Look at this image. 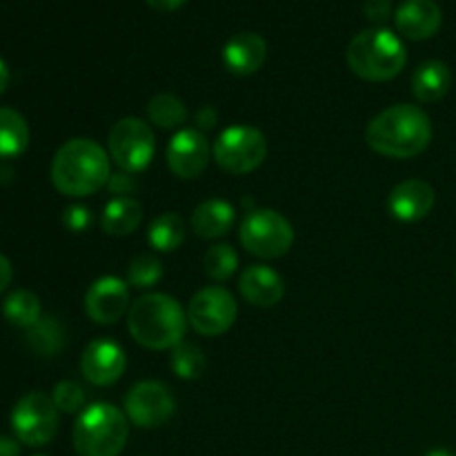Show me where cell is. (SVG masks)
<instances>
[{"mask_svg":"<svg viewBox=\"0 0 456 456\" xmlns=\"http://www.w3.org/2000/svg\"><path fill=\"white\" fill-rule=\"evenodd\" d=\"M27 343H29L31 350L40 356H56L62 350V343H65V332H62V325L56 319L47 316V319H40L34 328H29L27 334Z\"/></svg>","mask_w":456,"mask_h":456,"instance_id":"obj_26","label":"cell"},{"mask_svg":"<svg viewBox=\"0 0 456 456\" xmlns=\"http://www.w3.org/2000/svg\"><path fill=\"white\" fill-rule=\"evenodd\" d=\"M426 456H454V454L448 452V450H432V452H428Z\"/></svg>","mask_w":456,"mask_h":456,"instance_id":"obj_39","label":"cell"},{"mask_svg":"<svg viewBox=\"0 0 456 456\" xmlns=\"http://www.w3.org/2000/svg\"><path fill=\"white\" fill-rule=\"evenodd\" d=\"M436 196L430 183L410 178V181L399 183L392 190L390 199H387V208H390L392 216L399 218V221L417 223L432 212Z\"/></svg>","mask_w":456,"mask_h":456,"instance_id":"obj_15","label":"cell"},{"mask_svg":"<svg viewBox=\"0 0 456 456\" xmlns=\"http://www.w3.org/2000/svg\"><path fill=\"white\" fill-rule=\"evenodd\" d=\"M13 435L29 448H43L58 432V408L45 392H29L12 412Z\"/></svg>","mask_w":456,"mask_h":456,"instance_id":"obj_9","label":"cell"},{"mask_svg":"<svg viewBox=\"0 0 456 456\" xmlns=\"http://www.w3.org/2000/svg\"><path fill=\"white\" fill-rule=\"evenodd\" d=\"M142 221V205L132 196H118L102 209V230L110 236H127L136 232Z\"/></svg>","mask_w":456,"mask_h":456,"instance_id":"obj_21","label":"cell"},{"mask_svg":"<svg viewBox=\"0 0 456 456\" xmlns=\"http://www.w3.org/2000/svg\"><path fill=\"white\" fill-rule=\"evenodd\" d=\"M187 0H147V4H150L151 9H156V12H176V9H181Z\"/></svg>","mask_w":456,"mask_h":456,"instance_id":"obj_36","label":"cell"},{"mask_svg":"<svg viewBox=\"0 0 456 456\" xmlns=\"http://www.w3.org/2000/svg\"><path fill=\"white\" fill-rule=\"evenodd\" d=\"M7 85H9V69H7V65H4L3 58H0V94L7 89Z\"/></svg>","mask_w":456,"mask_h":456,"instance_id":"obj_38","label":"cell"},{"mask_svg":"<svg viewBox=\"0 0 456 456\" xmlns=\"http://www.w3.org/2000/svg\"><path fill=\"white\" fill-rule=\"evenodd\" d=\"M147 240L159 252H174L185 240V221L174 212L163 214L150 225Z\"/></svg>","mask_w":456,"mask_h":456,"instance_id":"obj_24","label":"cell"},{"mask_svg":"<svg viewBox=\"0 0 456 456\" xmlns=\"http://www.w3.org/2000/svg\"><path fill=\"white\" fill-rule=\"evenodd\" d=\"M127 419L138 428H159L176 412L172 390L160 381H141L125 396Z\"/></svg>","mask_w":456,"mask_h":456,"instance_id":"obj_11","label":"cell"},{"mask_svg":"<svg viewBox=\"0 0 456 456\" xmlns=\"http://www.w3.org/2000/svg\"><path fill=\"white\" fill-rule=\"evenodd\" d=\"M239 316V305L230 289L209 285L194 294L187 310V321L200 337H221L234 325Z\"/></svg>","mask_w":456,"mask_h":456,"instance_id":"obj_10","label":"cell"},{"mask_svg":"<svg viewBox=\"0 0 456 456\" xmlns=\"http://www.w3.org/2000/svg\"><path fill=\"white\" fill-rule=\"evenodd\" d=\"M3 314L16 328H34L43 316H40V301L29 289H16L9 294L3 303Z\"/></svg>","mask_w":456,"mask_h":456,"instance_id":"obj_23","label":"cell"},{"mask_svg":"<svg viewBox=\"0 0 456 456\" xmlns=\"http://www.w3.org/2000/svg\"><path fill=\"white\" fill-rule=\"evenodd\" d=\"M29 145V127L22 114L0 107V159L20 156Z\"/></svg>","mask_w":456,"mask_h":456,"instance_id":"obj_22","label":"cell"},{"mask_svg":"<svg viewBox=\"0 0 456 456\" xmlns=\"http://www.w3.org/2000/svg\"><path fill=\"white\" fill-rule=\"evenodd\" d=\"M236 221V212L227 200L212 199L200 203L191 216V230L200 239H221L232 230Z\"/></svg>","mask_w":456,"mask_h":456,"instance_id":"obj_19","label":"cell"},{"mask_svg":"<svg viewBox=\"0 0 456 456\" xmlns=\"http://www.w3.org/2000/svg\"><path fill=\"white\" fill-rule=\"evenodd\" d=\"M365 141L377 154L390 159H412L428 150L432 141L430 116L417 105L399 102L370 120Z\"/></svg>","mask_w":456,"mask_h":456,"instance_id":"obj_1","label":"cell"},{"mask_svg":"<svg viewBox=\"0 0 456 456\" xmlns=\"http://www.w3.org/2000/svg\"><path fill=\"white\" fill-rule=\"evenodd\" d=\"M212 154L218 167L239 176L261 167L267 156V141L261 129L234 125L216 138Z\"/></svg>","mask_w":456,"mask_h":456,"instance_id":"obj_7","label":"cell"},{"mask_svg":"<svg viewBox=\"0 0 456 456\" xmlns=\"http://www.w3.org/2000/svg\"><path fill=\"white\" fill-rule=\"evenodd\" d=\"M408 62V52L399 36L392 31L365 29L354 36L347 47V65L359 78L383 83V80L396 78Z\"/></svg>","mask_w":456,"mask_h":456,"instance_id":"obj_4","label":"cell"},{"mask_svg":"<svg viewBox=\"0 0 456 456\" xmlns=\"http://www.w3.org/2000/svg\"><path fill=\"white\" fill-rule=\"evenodd\" d=\"M392 13V0H365V16L372 22H386Z\"/></svg>","mask_w":456,"mask_h":456,"instance_id":"obj_32","label":"cell"},{"mask_svg":"<svg viewBox=\"0 0 456 456\" xmlns=\"http://www.w3.org/2000/svg\"><path fill=\"white\" fill-rule=\"evenodd\" d=\"M239 289L248 303L256 307H272L283 298L285 283L276 270L267 265H249L240 274Z\"/></svg>","mask_w":456,"mask_h":456,"instance_id":"obj_18","label":"cell"},{"mask_svg":"<svg viewBox=\"0 0 456 456\" xmlns=\"http://www.w3.org/2000/svg\"><path fill=\"white\" fill-rule=\"evenodd\" d=\"M240 243L258 258H279L292 248L294 230L274 209H252L240 223Z\"/></svg>","mask_w":456,"mask_h":456,"instance_id":"obj_6","label":"cell"},{"mask_svg":"<svg viewBox=\"0 0 456 456\" xmlns=\"http://www.w3.org/2000/svg\"><path fill=\"white\" fill-rule=\"evenodd\" d=\"M396 29L410 40L432 38L441 29L444 13L435 0H405L396 9Z\"/></svg>","mask_w":456,"mask_h":456,"instance_id":"obj_16","label":"cell"},{"mask_svg":"<svg viewBox=\"0 0 456 456\" xmlns=\"http://www.w3.org/2000/svg\"><path fill=\"white\" fill-rule=\"evenodd\" d=\"M127 328L134 341L147 350H174L185 337L187 316L176 298L145 294L129 307Z\"/></svg>","mask_w":456,"mask_h":456,"instance_id":"obj_3","label":"cell"},{"mask_svg":"<svg viewBox=\"0 0 456 456\" xmlns=\"http://www.w3.org/2000/svg\"><path fill=\"white\" fill-rule=\"evenodd\" d=\"M454 276H456V270H454Z\"/></svg>","mask_w":456,"mask_h":456,"instance_id":"obj_40","label":"cell"},{"mask_svg":"<svg viewBox=\"0 0 456 456\" xmlns=\"http://www.w3.org/2000/svg\"><path fill=\"white\" fill-rule=\"evenodd\" d=\"M203 265L209 279L223 283V281L230 279L236 272V267H239V254L234 252L232 245H214V248H209L208 252H205Z\"/></svg>","mask_w":456,"mask_h":456,"instance_id":"obj_28","label":"cell"},{"mask_svg":"<svg viewBox=\"0 0 456 456\" xmlns=\"http://www.w3.org/2000/svg\"><path fill=\"white\" fill-rule=\"evenodd\" d=\"M12 276H13L12 263H9L7 256L0 254V294H3L4 289H7V285L12 283Z\"/></svg>","mask_w":456,"mask_h":456,"instance_id":"obj_35","label":"cell"},{"mask_svg":"<svg viewBox=\"0 0 456 456\" xmlns=\"http://www.w3.org/2000/svg\"><path fill=\"white\" fill-rule=\"evenodd\" d=\"M110 178V156L92 138H71L52 160V183L65 196H92Z\"/></svg>","mask_w":456,"mask_h":456,"instance_id":"obj_2","label":"cell"},{"mask_svg":"<svg viewBox=\"0 0 456 456\" xmlns=\"http://www.w3.org/2000/svg\"><path fill=\"white\" fill-rule=\"evenodd\" d=\"M53 403L61 412H78L85 405V392L76 381H61L53 387Z\"/></svg>","mask_w":456,"mask_h":456,"instance_id":"obj_30","label":"cell"},{"mask_svg":"<svg viewBox=\"0 0 456 456\" xmlns=\"http://www.w3.org/2000/svg\"><path fill=\"white\" fill-rule=\"evenodd\" d=\"M127 436V417L116 405L94 403L76 419L74 448L78 456H118Z\"/></svg>","mask_w":456,"mask_h":456,"instance_id":"obj_5","label":"cell"},{"mask_svg":"<svg viewBox=\"0 0 456 456\" xmlns=\"http://www.w3.org/2000/svg\"><path fill=\"white\" fill-rule=\"evenodd\" d=\"M452 87V71L441 61H426L412 76V92L417 101L436 102L448 96Z\"/></svg>","mask_w":456,"mask_h":456,"instance_id":"obj_20","label":"cell"},{"mask_svg":"<svg viewBox=\"0 0 456 456\" xmlns=\"http://www.w3.org/2000/svg\"><path fill=\"white\" fill-rule=\"evenodd\" d=\"M62 225L69 232L89 230V225H92V212L87 208H83V205H71L62 214Z\"/></svg>","mask_w":456,"mask_h":456,"instance_id":"obj_31","label":"cell"},{"mask_svg":"<svg viewBox=\"0 0 456 456\" xmlns=\"http://www.w3.org/2000/svg\"><path fill=\"white\" fill-rule=\"evenodd\" d=\"M267 58V43L254 31H240L232 36L223 47V62L236 76L256 74Z\"/></svg>","mask_w":456,"mask_h":456,"instance_id":"obj_17","label":"cell"},{"mask_svg":"<svg viewBox=\"0 0 456 456\" xmlns=\"http://www.w3.org/2000/svg\"><path fill=\"white\" fill-rule=\"evenodd\" d=\"M212 159V145L200 129H181L167 145V165L178 178H199Z\"/></svg>","mask_w":456,"mask_h":456,"instance_id":"obj_12","label":"cell"},{"mask_svg":"<svg viewBox=\"0 0 456 456\" xmlns=\"http://www.w3.org/2000/svg\"><path fill=\"white\" fill-rule=\"evenodd\" d=\"M169 365H172L174 374L185 381H194V379L203 377L205 368H208V359H205L203 350L194 343H178L169 356Z\"/></svg>","mask_w":456,"mask_h":456,"instance_id":"obj_27","label":"cell"},{"mask_svg":"<svg viewBox=\"0 0 456 456\" xmlns=\"http://www.w3.org/2000/svg\"><path fill=\"white\" fill-rule=\"evenodd\" d=\"M110 156L123 172H142L151 163L156 151V138L150 125L141 118H120L110 132Z\"/></svg>","mask_w":456,"mask_h":456,"instance_id":"obj_8","label":"cell"},{"mask_svg":"<svg viewBox=\"0 0 456 456\" xmlns=\"http://www.w3.org/2000/svg\"><path fill=\"white\" fill-rule=\"evenodd\" d=\"M196 120H199L200 129H212L214 125L218 123V111L214 107H200L199 114H196Z\"/></svg>","mask_w":456,"mask_h":456,"instance_id":"obj_34","label":"cell"},{"mask_svg":"<svg viewBox=\"0 0 456 456\" xmlns=\"http://www.w3.org/2000/svg\"><path fill=\"white\" fill-rule=\"evenodd\" d=\"M107 185H110V190L114 191V194L127 196V194H132L134 187H136V183H134L132 174H129V172H125V174L120 172V174H116V176H111Z\"/></svg>","mask_w":456,"mask_h":456,"instance_id":"obj_33","label":"cell"},{"mask_svg":"<svg viewBox=\"0 0 456 456\" xmlns=\"http://www.w3.org/2000/svg\"><path fill=\"white\" fill-rule=\"evenodd\" d=\"M160 276H163V263L150 254H142V256L134 258L132 265H129L127 283L134 288L150 289L159 283Z\"/></svg>","mask_w":456,"mask_h":456,"instance_id":"obj_29","label":"cell"},{"mask_svg":"<svg viewBox=\"0 0 456 456\" xmlns=\"http://www.w3.org/2000/svg\"><path fill=\"white\" fill-rule=\"evenodd\" d=\"M0 456H20V445L12 436H0Z\"/></svg>","mask_w":456,"mask_h":456,"instance_id":"obj_37","label":"cell"},{"mask_svg":"<svg viewBox=\"0 0 456 456\" xmlns=\"http://www.w3.org/2000/svg\"><path fill=\"white\" fill-rule=\"evenodd\" d=\"M125 368V350L110 338H96L89 343L80 359V372L92 386H111L123 377Z\"/></svg>","mask_w":456,"mask_h":456,"instance_id":"obj_14","label":"cell"},{"mask_svg":"<svg viewBox=\"0 0 456 456\" xmlns=\"http://www.w3.org/2000/svg\"><path fill=\"white\" fill-rule=\"evenodd\" d=\"M129 307V289L116 276H102V279L94 281L89 285L87 294H85V310H87L89 319L98 325H111Z\"/></svg>","mask_w":456,"mask_h":456,"instance_id":"obj_13","label":"cell"},{"mask_svg":"<svg viewBox=\"0 0 456 456\" xmlns=\"http://www.w3.org/2000/svg\"><path fill=\"white\" fill-rule=\"evenodd\" d=\"M147 116L160 129H176L187 120V107L174 94H159L147 105Z\"/></svg>","mask_w":456,"mask_h":456,"instance_id":"obj_25","label":"cell"}]
</instances>
